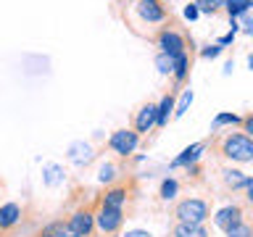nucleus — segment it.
<instances>
[{
	"mask_svg": "<svg viewBox=\"0 0 253 237\" xmlns=\"http://www.w3.org/2000/svg\"><path fill=\"white\" fill-rule=\"evenodd\" d=\"M221 150H224L227 158H232V161H251L253 158V142L248 134H229V137L224 140V145H221Z\"/></svg>",
	"mask_w": 253,
	"mask_h": 237,
	"instance_id": "obj_1",
	"label": "nucleus"
},
{
	"mask_svg": "<svg viewBox=\"0 0 253 237\" xmlns=\"http://www.w3.org/2000/svg\"><path fill=\"white\" fill-rule=\"evenodd\" d=\"M177 219L185 221V224H203L206 219H209V205L203 200H198V198H187V200H182L177 205Z\"/></svg>",
	"mask_w": 253,
	"mask_h": 237,
	"instance_id": "obj_2",
	"label": "nucleus"
},
{
	"mask_svg": "<svg viewBox=\"0 0 253 237\" xmlns=\"http://www.w3.org/2000/svg\"><path fill=\"white\" fill-rule=\"evenodd\" d=\"M137 140H140L137 132H132V129H119V132L111 134L108 145H111V150H116L119 156H129L132 150L137 148Z\"/></svg>",
	"mask_w": 253,
	"mask_h": 237,
	"instance_id": "obj_3",
	"label": "nucleus"
},
{
	"mask_svg": "<svg viewBox=\"0 0 253 237\" xmlns=\"http://www.w3.org/2000/svg\"><path fill=\"white\" fill-rule=\"evenodd\" d=\"M92 221H98V227L103 229V232H116L119 227H122V208H111V205H100V211H98V216H92Z\"/></svg>",
	"mask_w": 253,
	"mask_h": 237,
	"instance_id": "obj_4",
	"label": "nucleus"
},
{
	"mask_svg": "<svg viewBox=\"0 0 253 237\" xmlns=\"http://www.w3.org/2000/svg\"><path fill=\"white\" fill-rule=\"evenodd\" d=\"M158 47L164 50V55L177 58V55L185 53V40H182L177 32H164V35L158 37Z\"/></svg>",
	"mask_w": 253,
	"mask_h": 237,
	"instance_id": "obj_5",
	"label": "nucleus"
},
{
	"mask_svg": "<svg viewBox=\"0 0 253 237\" xmlns=\"http://www.w3.org/2000/svg\"><path fill=\"white\" fill-rule=\"evenodd\" d=\"M240 216H243V208L240 205H227V208H221L216 213V227L221 229H229V227H235V224H240Z\"/></svg>",
	"mask_w": 253,
	"mask_h": 237,
	"instance_id": "obj_6",
	"label": "nucleus"
},
{
	"mask_svg": "<svg viewBox=\"0 0 253 237\" xmlns=\"http://www.w3.org/2000/svg\"><path fill=\"white\" fill-rule=\"evenodd\" d=\"M153 124H156V106H153V103H148V106L140 108L137 118H134V129H137V134L140 132H150V129H153Z\"/></svg>",
	"mask_w": 253,
	"mask_h": 237,
	"instance_id": "obj_7",
	"label": "nucleus"
},
{
	"mask_svg": "<svg viewBox=\"0 0 253 237\" xmlns=\"http://www.w3.org/2000/svg\"><path fill=\"white\" fill-rule=\"evenodd\" d=\"M69 227L74 229L79 237H87V235L92 232V213H90V211H77L74 216H71Z\"/></svg>",
	"mask_w": 253,
	"mask_h": 237,
	"instance_id": "obj_8",
	"label": "nucleus"
},
{
	"mask_svg": "<svg viewBox=\"0 0 253 237\" xmlns=\"http://www.w3.org/2000/svg\"><path fill=\"white\" fill-rule=\"evenodd\" d=\"M137 11H140V16L145 21H161L164 19V8L158 5V0H140V5H137Z\"/></svg>",
	"mask_w": 253,
	"mask_h": 237,
	"instance_id": "obj_9",
	"label": "nucleus"
},
{
	"mask_svg": "<svg viewBox=\"0 0 253 237\" xmlns=\"http://www.w3.org/2000/svg\"><path fill=\"white\" fill-rule=\"evenodd\" d=\"M19 219H21V208H19L16 203H5V205H0V229L13 227Z\"/></svg>",
	"mask_w": 253,
	"mask_h": 237,
	"instance_id": "obj_10",
	"label": "nucleus"
},
{
	"mask_svg": "<svg viewBox=\"0 0 253 237\" xmlns=\"http://www.w3.org/2000/svg\"><path fill=\"white\" fill-rule=\"evenodd\" d=\"M171 235L174 237H209V232L203 229V224H185V221H179Z\"/></svg>",
	"mask_w": 253,
	"mask_h": 237,
	"instance_id": "obj_11",
	"label": "nucleus"
},
{
	"mask_svg": "<svg viewBox=\"0 0 253 237\" xmlns=\"http://www.w3.org/2000/svg\"><path fill=\"white\" fill-rule=\"evenodd\" d=\"M174 108V100H171V95H166V98L161 100V106L156 108V124L158 126H164L166 121H169V111Z\"/></svg>",
	"mask_w": 253,
	"mask_h": 237,
	"instance_id": "obj_12",
	"label": "nucleus"
},
{
	"mask_svg": "<svg viewBox=\"0 0 253 237\" xmlns=\"http://www.w3.org/2000/svg\"><path fill=\"white\" fill-rule=\"evenodd\" d=\"M201 150H203V145L201 142H195V145H190L185 153H182L179 158H174V166H185V163H193L198 156H201Z\"/></svg>",
	"mask_w": 253,
	"mask_h": 237,
	"instance_id": "obj_13",
	"label": "nucleus"
},
{
	"mask_svg": "<svg viewBox=\"0 0 253 237\" xmlns=\"http://www.w3.org/2000/svg\"><path fill=\"white\" fill-rule=\"evenodd\" d=\"M126 200V193L122 187H114L106 193V200H103V205H111V208H122V203Z\"/></svg>",
	"mask_w": 253,
	"mask_h": 237,
	"instance_id": "obj_14",
	"label": "nucleus"
},
{
	"mask_svg": "<svg viewBox=\"0 0 253 237\" xmlns=\"http://www.w3.org/2000/svg\"><path fill=\"white\" fill-rule=\"evenodd\" d=\"M45 235H50V237H79L74 229H71L69 224H63V221H58V224H53L50 229H47Z\"/></svg>",
	"mask_w": 253,
	"mask_h": 237,
	"instance_id": "obj_15",
	"label": "nucleus"
},
{
	"mask_svg": "<svg viewBox=\"0 0 253 237\" xmlns=\"http://www.w3.org/2000/svg\"><path fill=\"white\" fill-rule=\"evenodd\" d=\"M224 3H227L229 16H240V13H245L251 8V0H224Z\"/></svg>",
	"mask_w": 253,
	"mask_h": 237,
	"instance_id": "obj_16",
	"label": "nucleus"
},
{
	"mask_svg": "<svg viewBox=\"0 0 253 237\" xmlns=\"http://www.w3.org/2000/svg\"><path fill=\"white\" fill-rule=\"evenodd\" d=\"M227 174V185H232V187H251V179L248 177H243L240 171H224Z\"/></svg>",
	"mask_w": 253,
	"mask_h": 237,
	"instance_id": "obj_17",
	"label": "nucleus"
},
{
	"mask_svg": "<svg viewBox=\"0 0 253 237\" xmlns=\"http://www.w3.org/2000/svg\"><path fill=\"white\" fill-rule=\"evenodd\" d=\"M171 71L177 74V79H185V77H187V58H185V53L174 58V69H171Z\"/></svg>",
	"mask_w": 253,
	"mask_h": 237,
	"instance_id": "obj_18",
	"label": "nucleus"
},
{
	"mask_svg": "<svg viewBox=\"0 0 253 237\" xmlns=\"http://www.w3.org/2000/svg\"><path fill=\"white\" fill-rule=\"evenodd\" d=\"M227 237H251V227L240 221V224H235V227L227 229Z\"/></svg>",
	"mask_w": 253,
	"mask_h": 237,
	"instance_id": "obj_19",
	"label": "nucleus"
},
{
	"mask_svg": "<svg viewBox=\"0 0 253 237\" xmlns=\"http://www.w3.org/2000/svg\"><path fill=\"white\" fill-rule=\"evenodd\" d=\"M190 103H193V92L185 90V92H182V98H179V106H177V111H174V116H182V114H185V111L190 108Z\"/></svg>",
	"mask_w": 253,
	"mask_h": 237,
	"instance_id": "obj_20",
	"label": "nucleus"
},
{
	"mask_svg": "<svg viewBox=\"0 0 253 237\" xmlns=\"http://www.w3.org/2000/svg\"><path fill=\"white\" fill-rule=\"evenodd\" d=\"M156 66L161 69L164 74H169V71L174 69V58H169V55H164V53H161V55H158V61H156Z\"/></svg>",
	"mask_w": 253,
	"mask_h": 237,
	"instance_id": "obj_21",
	"label": "nucleus"
},
{
	"mask_svg": "<svg viewBox=\"0 0 253 237\" xmlns=\"http://www.w3.org/2000/svg\"><path fill=\"white\" fill-rule=\"evenodd\" d=\"M174 193H177V182H174V179H166L164 185H161V198H166V200H169V198H174Z\"/></svg>",
	"mask_w": 253,
	"mask_h": 237,
	"instance_id": "obj_22",
	"label": "nucleus"
},
{
	"mask_svg": "<svg viewBox=\"0 0 253 237\" xmlns=\"http://www.w3.org/2000/svg\"><path fill=\"white\" fill-rule=\"evenodd\" d=\"M195 5H201L203 11H213V8L224 5V0H195Z\"/></svg>",
	"mask_w": 253,
	"mask_h": 237,
	"instance_id": "obj_23",
	"label": "nucleus"
},
{
	"mask_svg": "<svg viewBox=\"0 0 253 237\" xmlns=\"http://www.w3.org/2000/svg\"><path fill=\"white\" fill-rule=\"evenodd\" d=\"M240 118H237L235 114H219L216 116V124H237Z\"/></svg>",
	"mask_w": 253,
	"mask_h": 237,
	"instance_id": "obj_24",
	"label": "nucleus"
},
{
	"mask_svg": "<svg viewBox=\"0 0 253 237\" xmlns=\"http://www.w3.org/2000/svg\"><path fill=\"white\" fill-rule=\"evenodd\" d=\"M108 179H114V166H103L100 169V182H108Z\"/></svg>",
	"mask_w": 253,
	"mask_h": 237,
	"instance_id": "obj_25",
	"label": "nucleus"
},
{
	"mask_svg": "<svg viewBox=\"0 0 253 237\" xmlns=\"http://www.w3.org/2000/svg\"><path fill=\"white\" fill-rule=\"evenodd\" d=\"M219 50H221L219 45H211V47H206V50H203V55H206V58H216Z\"/></svg>",
	"mask_w": 253,
	"mask_h": 237,
	"instance_id": "obj_26",
	"label": "nucleus"
},
{
	"mask_svg": "<svg viewBox=\"0 0 253 237\" xmlns=\"http://www.w3.org/2000/svg\"><path fill=\"white\" fill-rule=\"evenodd\" d=\"M124 237H153V235L145 232V229H132V232H126Z\"/></svg>",
	"mask_w": 253,
	"mask_h": 237,
	"instance_id": "obj_27",
	"label": "nucleus"
},
{
	"mask_svg": "<svg viewBox=\"0 0 253 237\" xmlns=\"http://www.w3.org/2000/svg\"><path fill=\"white\" fill-rule=\"evenodd\" d=\"M185 16H187V19H198V5H195V3L187 5V8H185Z\"/></svg>",
	"mask_w": 253,
	"mask_h": 237,
	"instance_id": "obj_28",
	"label": "nucleus"
},
{
	"mask_svg": "<svg viewBox=\"0 0 253 237\" xmlns=\"http://www.w3.org/2000/svg\"><path fill=\"white\" fill-rule=\"evenodd\" d=\"M42 237H50V235H42Z\"/></svg>",
	"mask_w": 253,
	"mask_h": 237,
	"instance_id": "obj_29",
	"label": "nucleus"
}]
</instances>
